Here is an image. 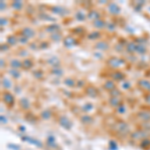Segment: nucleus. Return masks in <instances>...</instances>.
Here are the masks:
<instances>
[{
  "label": "nucleus",
  "instance_id": "obj_1",
  "mask_svg": "<svg viewBox=\"0 0 150 150\" xmlns=\"http://www.w3.org/2000/svg\"><path fill=\"white\" fill-rule=\"evenodd\" d=\"M60 124L62 126H64V127H66V128H70L71 127V123L69 122V120L67 119V118H65V117H62L60 119Z\"/></svg>",
  "mask_w": 150,
  "mask_h": 150
}]
</instances>
